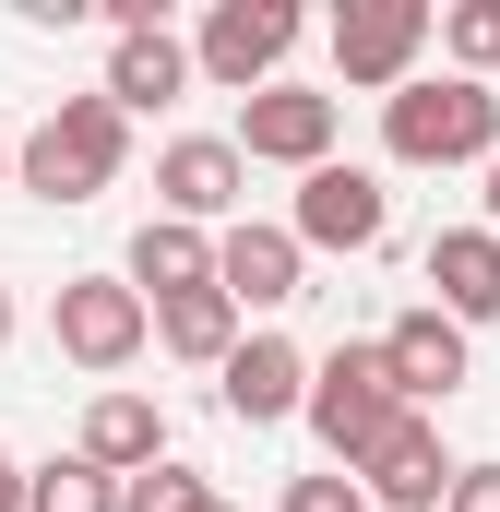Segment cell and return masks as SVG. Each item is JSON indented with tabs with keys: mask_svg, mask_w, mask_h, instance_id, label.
<instances>
[{
	"mask_svg": "<svg viewBox=\"0 0 500 512\" xmlns=\"http://www.w3.org/2000/svg\"><path fill=\"white\" fill-rule=\"evenodd\" d=\"M203 512H239V501H203Z\"/></svg>",
	"mask_w": 500,
	"mask_h": 512,
	"instance_id": "obj_28",
	"label": "cell"
},
{
	"mask_svg": "<svg viewBox=\"0 0 500 512\" xmlns=\"http://www.w3.org/2000/svg\"><path fill=\"white\" fill-rule=\"evenodd\" d=\"M239 191H250V167L227 131H179L155 155V215L167 227H239Z\"/></svg>",
	"mask_w": 500,
	"mask_h": 512,
	"instance_id": "obj_11",
	"label": "cell"
},
{
	"mask_svg": "<svg viewBox=\"0 0 500 512\" xmlns=\"http://www.w3.org/2000/svg\"><path fill=\"white\" fill-rule=\"evenodd\" d=\"M227 143H239V167H298L310 179L334 155V96L322 84H262V96H239V131Z\"/></svg>",
	"mask_w": 500,
	"mask_h": 512,
	"instance_id": "obj_10",
	"label": "cell"
},
{
	"mask_svg": "<svg viewBox=\"0 0 500 512\" xmlns=\"http://www.w3.org/2000/svg\"><path fill=\"white\" fill-rule=\"evenodd\" d=\"M417 48H429V0H346V12H334V72H346L358 96L417 84Z\"/></svg>",
	"mask_w": 500,
	"mask_h": 512,
	"instance_id": "obj_9",
	"label": "cell"
},
{
	"mask_svg": "<svg viewBox=\"0 0 500 512\" xmlns=\"http://www.w3.org/2000/svg\"><path fill=\"white\" fill-rule=\"evenodd\" d=\"M0 191H12V143H0Z\"/></svg>",
	"mask_w": 500,
	"mask_h": 512,
	"instance_id": "obj_27",
	"label": "cell"
},
{
	"mask_svg": "<svg viewBox=\"0 0 500 512\" xmlns=\"http://www.w3.org/2000/svg\"><path fill=\"white\" fill-rule=\"evenodd\" d=\"M298 417H310V441H322L334 465H358V453L381 441V417H393L381 346H334V358H310V393H298Z\"/></svg>",
	"mask_w": 500,
	"mask_h": 512,
	"instance_id": "obj_6",
	"label": "cell"
},
{
	"mask_svg": "<svg viewBox=\"0 0 500 512\" xmlns=\"http://www.w3.org/2000/svg\"><path fill=\"white\" fill-rule=\"evenodd\" d=\"M477 203H489L477 227H489V239H500V155H489V167H477Z\"/></svg>",
	"mask_w": 500,
	"mask_h": 512,
	"instance_id": "obj_24",
	"label": "cell"
},
{
	"mask_svg": "<svg viewBox=\"0 0 500 512\" xmlns=\"http://www.w3.org/2000/svg\"><path fill=\"white\" fill-rule=\"evenodd\" d=\"M441 512H500V465H453V489H441Z\"/></svg>",
	"mask_w": 500,
	"mask_h": 512,
	"instance_id": "obj_23",
	"label": "cell"
},
{
	"mask_svg": "<svg viewBox=\"0 0 500 512\" xmlns=\"http://www.w3.org/2000/svg\"><path fill=\"white\" fill-rule=\"evenodd\" d=\"M429 310L465 322V334L500 322V239L489 227H441V239H429Z\"/></svg>",
	"mask_w": 500,
	"mask_h": 512,
	"instance_id": "obj_16",
	"label": "cell"
},
{
	"mask_svg": "<svg viewBox=\"0 0 500 512\" xmlns=\"http://www.w3.org/2000/svg\"><path fill=\"white\" fill-rule=\"evenodd\" d=\"M203 501H215V489H203L179 453H167V465H143V477H120V512H203Z\"/></svg>",
	"mask_w": 500,
	"mask_h": 512,
	"instance_id": "obj_21",
	"label": "cell"
},
{
	"mask_svg": "<svg viewBox=\"0 0 500 512\" xmlns=\"http://www.w3.org/2000/svg\"><path fill=\"white\" fill-rule=\"evenodd\" d=\"M370 346H381V382H393V405H417V417H441V405L465 393V370H477V358H465V322H441L429 298H417L405 322H381Z\"/></svg>",
	"mask_w": 500,
	"mask_h": 512,
	"instance_id": "obj_8",
	"label": "cell"
},
{
	"mask_svg": "<svg viewBox=\"0 0 500 512\" xmlns=\"http://www.w3.org/2000/svg\"><path fill=\"white\" fill-rule=\"evenodd\" d=\"M381 155L393 167H489L500 155V84L465 72H417L381 96Z\"/></svg>",
	"mask_w": 500,
	"mask_h": 512,
	"instance_id": "obj_2",
	"label": "cell"
},
{
	"mask_svg": "<svg viewBox=\"0 0 500 512\" xmlns=\"http://www.w3.org/2000/svg\"><path fill=\"white\" fill-rule=\"evenodd\" d=\"M215 298L227 310H286V298H310V251L274 227V215H239V227H215Z\"/></svg>",
	"mask_w": 500,
	"mask_h": 512,
	"instance_id": "obj_12",
	"label": "cell"
},
{
	"mask_svg": "<svg viewBox=\"0 0 500 512\" xmlns=\"http://www.w3.org/2000/svg\"><path fill=\"white\" fill-rule=\"evenodd\" d=\"M24 512H120V477H96L84 453H48L24 465Z\"/></svg>",
	"mask_w": 500,
	"mask_h": 512,
	"instance_id": "obj_20",
	"label": "cell"
},
{
	"mask_svg": "<svg viewBox=\"0 0 500 512\" xmlns=\"http://www.w3.org/2000/svg\"><path fill=\"white\" fill-rule=\"evenodd\" d=\"M120 167H131V120L108 96H60L12 143V191L24 203H96V191H120Z\"/></svg>",
	"mask_w": 500,
	"mask_h": 512,
	"instance_id": "obj_1",
	"label": "cell"
},
{
	"mask_svg": "<svg viewBox=\"0 0 500 512\" xmlns=\"http://www.w3.org/2000/svg\"><path fill=\"white\" fill-rule=\"evenodd\" d=\"M310 36V12L298 0H215L203 12V36H191V84H227V96H262V84H286V48Z\"/></svg>",
	"mask_w": 500,
	"mask_h": 512,
	"instance_id": "obj_3",
	"label": "cell"
},
{
	"mask_svg": "<svg viewBox=\"0 0 500 512\" xmlns=\"http://www.w3.org/2000/svg\"><path fill=\"white\" fill-rule=\"evenodd\" d=\"M96 477H143V465H167V405L155 393H131V382H108L96 405H84V441H72Z\"/></svg>",
	"mask_w": 500,
	"mask_h": 512,
	"instance_id": "obj_15",
	"label": "cell"
},
{
	"mask_svg": "<svg viewBox=\"0 0 500 512\" xmlns=\"http://www.w3.org/2000/svg\"><path fill=\"white\" fill-rule=\"evenodd\" d=\"M274 512H370V501H358L346 465H322V477H286V501H274Z\"/></svg>",
	"mask_w": 500,
	"mask_h": 512,
	"instance_id": "obj_22",
	"label": "cell"
},
{
	"mask_svg": "<svg viewBox=\"0 0 500 512\" xmlns=\"http://www.w3.org/2000/svg\"><path fill=\"white\" fill-rule=\"evenodd\" d=\"M298 393H310V358H298L286 334H239V346H227V370H215V405H227L239 429H286V417H298Z\"/></svg>",
	"mask_w": 500,
	"mask_h": 512,
	"instance_id": "obj_13",
	"label": "cell"
},
{
	"mask_svg": "<svg viewBox=\"0 0 500 512\" xmlns=\"http://www.w3.org/2000/svg\"><path fill=\"white\" fill-rule=\"evenodd\" d=\"M358 477V501L370 512H441V489H453V453H441V417H417V405H393L381 417V441L346 465Z\"/></svg>",
	"mask_w": 500,
	"mask_h": 512,
	"instance_id": "obj_7",
	"label": "cell"
},
{
	"mask_svg": "<svg viewBox=\"0 0 500 512\" xmlns=\"http://www.w3.org/2000/svg\"><path fill=\"white\" fill-rule=\"evenodd\" d=\"M48 346H60L72 370L120 382L131 358H143V298H131L120 274H60V298H48Z\"/></svg>",
	"mask_w": 500,
	"mask_h": 512,
	"instance_id": "obj_5",
	"label": "cell"
},
{
	"mask_svg": "<svg viewBox=\"0 0 500 512\" xmlns=\"http://www.w3.org/2000/svg\"><path fill=\"white\" fill-rule=\"evenodd\" d=\"M429 36H441V60H453L465 84H500V0H453V12H429Z\"/></svg>",
	"mask_w": 500,
	"mask_h": 512,
	"instance_id": "obj_19",
	"label": "cell"
},
{
	"mask_svg": "<svg viewBox=\"0 0 500 512\" xmlns=\"http://www.w3.org/2000/svg\"><path fill=\"white\" fill-rule=\"evenodd\" d=\"M120 286L155 310V298H191V286H215V239L203 227H167V215H143L131 227V251H120Z\"/></svg>",
	"mask_w": 500,
	"mask_h": 512,
	"instance_id": "obj_17",
	"label": "cell"
},
{
	"mask_svg": "<svg viewBox=\"0 0 500 512\" xmlns=\"http://www.w3.org/2000/svg\"><path fill=\"white\" fill-rule=\"evenodd\" d=\"M0 346H12V286H0Z\"/></svg>",
	"mask_w": 500,
	"mask_h": 512,
	"instance_id": "obj_26",
	"label": "cell"
},
{
	"mask_svg": "<svg viewBox=\"0 0 500 512\" xmlns=\"http://www.w3.org/2000/svg\"><path fill=\"white\" fill-rule=\"evenodd\" d=\"M0 512H24V465H12V441H0Z\"/></svg>",
	"mask_w": 500,
	"mask_h": 512,
	"instance_id": "obj_25",
	"label": "cell"
},
{
	"mask_svg": "<svg viewBox=\"0 0 500 512\" xmlns=\"http://www.w3.org/2000/svg\"><path fill=\"white\" fill-rule=\"evenodd\" d=\"M120 120H155V108H179L191 96V36H167V24H143V36H108V84H96Z\"/></svg>",
	"mask_w": 500,
	"mask_h": 512,
	"instance_id": "obj_14",
	"label": "cell"
},
{
	"mask_svg": "<svg viewBox=\"0 0 500 512\" xmlns=\"http://www.w3.org/2000/svg\"><path fill=\"white\" fill-rule=\"evenodd\" d=\"M286 239H298V251H381V239H393V191H381V167L322 155V167L298 179V203H286Z\"/></svg>",
	"mask_w": 500,
	"mask_h": 512,
	"instance_id": "obj_4",
	"label": "cell"
},
{
	"mask_svg": "<svg viewBox=\"0 0 500 512\" xmlns=\"http://www.w3.org/2000/svg\"><path fill=\"white\" fill-rule=\"evenodd\" d=\"M143 346H167L179 370H227V346H239V310H227L215 286H191V298H155V310H143Z\"/></svg>",
	"mask_w": 500,
	"mask_h": 512,
	"instance_id": "obj_18",
	"label": "cell"
}]
</instances>
